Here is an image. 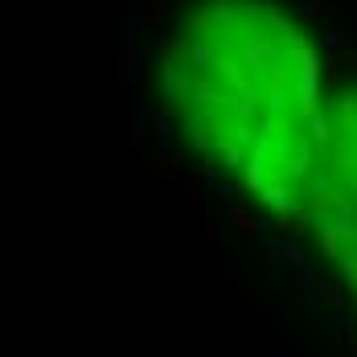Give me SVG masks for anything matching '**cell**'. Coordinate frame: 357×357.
Instances as JSON below:
<instances>
[{"label":"cell","instance_id":"cell-1","mask_svg":"<svg viewBox=\"0 0 357 357\" xmlns=\"http://www.w3.org/2000/svg\"><path fill=\"white\" fill-rule=\"evenodd\" d=\"M160 107L210 165L287 210L317 169L321 54L280 0H185L160 41Z\"/></svg>","mask_w":357,"mask_h":357},{"label":"cell","instance_id":"cell-2","mask_svg":"<svg viewBox=\"0 0 357 357\" xmlns=\"http://www.w3.org/2000/svg\"><path fill=\"white\" fill-rule=\"evenodd\" d=\"M312 173H321V243L357 284V86L328 99Z\"/></svg>","mask_w":357,"mask_h":357}]
</instances>
